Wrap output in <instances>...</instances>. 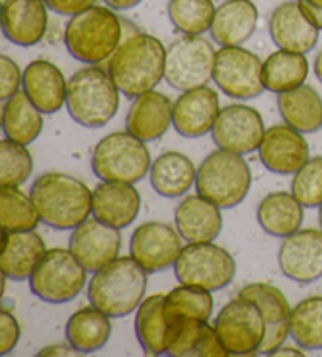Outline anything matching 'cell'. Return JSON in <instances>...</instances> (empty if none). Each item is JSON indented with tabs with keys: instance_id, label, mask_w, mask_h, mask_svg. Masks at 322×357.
<instances>
[{
	"instance_id": "cell-1",
	"label": "cell",
	"mask_w": 322,
	"mask_h": 357,
	"mask_svg": "<svg viewBox=\"0 0 322 357\" xmlns=\"http://www.w3.org/2000/svg\"><path fill=\"white\" fill-rule=\"evenodd\" d=\"M167 49L156 36L134 33L110 57L107 71L123 95L134 100L158 87L165 77Z\"/></svg>"
},
{
	"instance_id": "cell-2",
	"label": "cell",
	"mask_w": 322,
	"mask_h": 357,
	"mask_svg": "<svg viewBox=\"0 0 322 357\" xmlns=\"http://www.w3.org/2000/svg\"><path fill=\"white\" fill-rule=\"evenodd\" d=\"M41 222L51 229L74 230L93 214V192L76 176L60 172L40 175L30 188Z\"/></svg>"
},
{
	"instance_id": "cell-3",
	"label": "cell",
	"mask_w": 322,
	"mask_h": 357,
	"mask_svg": "<svg viewBox=\"0 0 322 357\" xmlns=\"http://www.w3.org/2000/svg\"><path fill=\"white\" fill-rule=\"evenodd\" d=\"M148 273L129 257H118L101 268L89 282L90 304L110 318H123L139 309L145 299Z\"/></svg>"
},
{
	"instance_id": "cell-4",
	"label": "cell",
	"mask_w": 322,
	"mask_h": 357,
	"mask_svg": "<svg viewBox=\"0 0 322 357\" xmlns=\"http://www.w3.org/2000/svg\"><path fill=\"white\" fill-rule=\"evenodd\" d=\"M63 40L72 59L86 65H101L110 60L123 43V22L107 5H93L71 16Z\"/></svg>"
},
{
	"instance_id": "cell-5",
	"label": "cell",
	"mask_w": 322,
	"mask_h": 357,
	"mask_svg": "<svg viewBox=\"0 0 322 357\" xmlns=\"http://www.w3.org/2000/svg\"><path fill=\"white\" fill-rule=\"evenodd\" d=\"M120 93L107 70L89 65L68 81L66 109L80 126L98 129L112 121L118 112Z\"/></svg>"
},
{
	"instance_id": "cell-6",
	"label": "cell",
	"mask_w": 322,
	"mask_h": 357,
	"mask_svg": "<svg viewBox=\"0 0 322 357\" xmlns=\"http://www.w3.org/2000/svg\"><path fill=\"white\" fill-rule=\"evenodd\" d=\"M252 183V170L244 156L219 149L197 169L195 189L219 208L231 209L245 200Z\"/></svg>"
},
{
	"instance_id": "cell-7",
	"label": "cell",
	"mask_w": 322,
	"mask_h": 357,
	"mask_svg": "<svg viewBox=\"0 0 322 357\" xmlns=\"http://www.w3.org/2000/svg\"><path fill=\"white\" fill-rule=\"evenodd\" d=\"M146 142L129 131L107 134L98 142L91 156V169L101 181L139 183L150 175L151 155Z\"/></svg>"
},
{
	"instance_id": "cell-8",
	"label": "cell",
	"mask_w": 322,
	"mask_h": 357,
	"mask_svg": "<svg viewBox=\"0 0 322 357\" xmlns=\"http://www.w3.org/2000/svg\"><path fill=\"white\" fill-rule=\"evenodd\" d=\"M86 274L82 263L68 249H49L41 258L29 285L36 298L47 304H66L76 299L86 285Z\"/></svg>"
},
{
	"instance_id": "cell-9",
	"label": "cell",
	"mask_w": 322,
	"mask_h": 357,
	"mask_svg": "<svg viewBox=\"0 0 322 357\" xmlns=\"http://www.w3.org/2000/svg\"><path fill=\"white\" fill-rule=\"evenodd\" d=\"M175 277L179 283L220 291L236 275V261L230 252L213 243H187L175 263Z\"/></svg>"
},
{
	"instance_id": "cell-10",
	"label": "cell",
	"mask_w": 322,
	"mask_h": 357,
	"mask_svg": "<svg viewBox=\"0 0 322 357\" xmlns=\"http://www.w3.org/2000/svg\"><path fill=\"white\" fill-rule=\"evenodd\" d=\"M215 54L213 43L201 35H184L167 47L164 79L178 91L208 85L213 79Z\"/></svg>"
},
{
	"instance_id": "cell-11",
	"label": "cell",
	"mask_w": 322,
	"mask_h": 357,
	"mask_svg": "<svg viewBox=\"0 0 322 357\" xmlns=\"http://www.w3.org/2000/svg\"><path fill=\"white\" fill-rule=\"evenodd\" d=\"M214 329L230 356H256L268 326L253 301L238 296L222 307Z\"/></svg>"
},
{
	"instance_id": "cell-12",
	"label": "cell",
	"mask_w": 322,
	"mask_h": 357,
	"mask_svg": "<svg viewBox=\"0 0 322 357\" xmlns=\"http://www.w3.org/2000/svg\"><path fill=\"white\" fill-rule=\"evenodd\" d=\"M213 81L231 100H253L266 90L263 61L243 46H224L215 54Z\"/></svg>"
},
{
	"instance_id": "cell-13",
	"label": "cell",
	"mask_w": 322,
	"mask_h": 357,
	"mask_svg": "<svg viewBox=\"0 0 322 357\" xmlns=\"http://www.w3.org/2000/svg\"><path fill=\"white\" fill-rule=\"evenodd\" d=\"M264 132L261 114L245 104H230L220 109L217 121L210 131L217 149L243 156L258 151Z\"/></svg>"
},
{
	"instance_id": "cell-14",
	"label": "cell",
	"mask_w": 322,
	"mask_h": 357,
	"mask_svg": "<svg viewBox=\"0 0 322 357\" xmlns=\"http://www.w3.org/2000/svg\"><path fill=\"white\" fill-rule=\"evenodd\" d=\"M129 250L148 274H156L175 266L183 250V236L169 224L145 222L134 230Z\"/></svg>"
},
{
	"instance_id": "cell-15",
	"label": "cell",
	"mask_w": 322,
	"mask_h": 357,
	"mask_svg": "<svg viewBox=\"0 0 322 357\" xmlns=\"http://www.w3.org/2000/svg\"><path fill=\"white\" fill-rule=\"evenodd\" d=\"M121 233L95 216L84 220L72 230L70 250L89 273H96L120 257Z\"/></svg>"
},
{
	"instance_id": "cell-16",
	"label": "cell",
	"mask_w": 322,
	"mask_h": 357,
	"mask_svg": "<svg viewBox=\"0 0 322 357\" xmlns=\"http://www.w3.org/2000/svg\"><path fill=\"white\" fill-rule=\"evenodd\" d=\"M278 266L288 279L313 283L322 277V229L297 230L278 250Z\"/></svg>"
},
{
	"instance_id": "cell-17",
	"label": "cell",
	"mask_w": 322,
	"mask_h": 357,
	"mask_svg": "<svg viewBox=\"0 0 322 357\" xmlns=\"http://www.w3.org/2000/svg\"><path fill=\"white\" fill-rule=\"evenodd\" d=\"M220 114L219 95L214 89L203 85L181 91L173 102V128L185 139H198L209 134Z\"/></svg>"
},
{
	"instance_id": "cell-18",
	"label": "cell",
	"mask_w": 322,
	"mask_h": 357,
	"mask_svg": "<svg viewBox=\"0 0 322 357\" xmlns=\"http://www.w3.org/2000/svg\"><path fill=\"white\" fill-rule=\"evenodd\" d=\"M258 155L272 174L294 175L309 159V146L300 131L289 125H275L266 129Z\"/></svg>"
},
{
	"instance_id": "cell-19",
	"label": "cell",
	"mask_w": 322,
	"mask_h": 357,
	"mask_svg": "<svg viewBox=\"0 0 322 357\" xmlns=\"http://www.w3.org/2000/svg\"><path fill=\"white\" fill-rule=\"evenodd\" d=\"M238 296L247 298L255 303L261 310L266 326L264 342L259 348V354L272 356L274 351L283 347L289 334L291 305L282 290L269 283H250L239 291Z\"/></svg>"
},
{
	"instance_id": "cell-20",
	"label": "cell",
	"mask_w": 322,
	"mask_h": 357,
	"mask_svg": "<svg viewBox=\"0 0 322 357\" xmlns=\"http://www.w3.org/2000/svg\"><path fill=\"white\" fill-rule=\"evenodd\" d=\"M319 32L303 15L299 0L283 2L270 15L269 33L278 49L308 54L318 45Z\"/></svg>"
},
{
	"instance_id": "cell-21",
	"label": "cell",
	"mask_w": 322,
	"mask_h": 357,
	"mask_svg": "<svg viewBox=\"0 0 322 357\" xmlns=\"http://www.w3.org/2000/svg\"><path fill=\"white\" fill-rule=\"evenodd\" d=\"M46 0H5L2 32L10 43L21 47L36 46L47 30Z\"/></svg>"
},
{
	"instance_id": "cell-22",
	"label": "cell",
	"mask_w": 322,
	"mask_h": 357,
	"mask_svg": "<svg viewBox=\"0 0 322 357\" xmlns=\"http://www.w3.org/2000/svg\"><path fill=\"white\" fill-rule=\"evenodd\" d=\"M141 199L132 183L101 181L93 190V216L123 230L139 218Z\"/></svg>"
},
{
	"instance_id": "cell-23",
	"label": "cell",
	"mask_w": 322,
	"mask_h": 357,
	"mask_svg": "<svg viewBox=\"0 0 322 357\" xmlns=\"http://www.w3.org/2000/svg\"><path fill=\"white\" fill-rule=\"evenodd\" d=\"M22 90L43 114L51 115L66 106L68 81L57 65L49 60H33L22 75Z\"/></svg>"
},
{
	"instance_id": "cell-24",
	"label": "cell",
	"mask_w": 322,
	"mask_h": 357,
	"mask_svg": "<svg viewBox=\"0 0 322 357\" xmlns=\"http://www.w3.org/2000/svg\"><path fill=\"white\" fill-rule=\"evenodd\" d=\"M165 356L170 357H227V348L214 326L200 319H183L169 324Z\"/></svg>"
},
{
	"instance_id": "cell-25",
	"label": "cell",
	"mask_w": 322,
	"mask_h": 357,
	"mask_svg": "<svg viewBox=\"0 0 322 357\" xmlns=\"http://www.w3.org/2000/svg\"><path fill=\"white\" fill-rule=\"evenodd\" d=\"M220 209L200 194L187 195L175 209L176 230L185 243H213L224 227Z\"/></svg>"
},
{
	"instance_id": "cell-26",
	"label": "cell",
	"mask_w": 322,
	"mask_h": 357,
	"mask_svg": "<svg viewBox=\"0 0 322 357\" xmlns=\"http://www.w3.org/2000/svg\"><path fill=\"white\" fill-rule=\"evenodd\" d=\"M173 125V102L170 98L151 90L134 98L126 115V131L144 142L162 137Z\"/></svg>"
},
{
	"instance_id": "cell-27",
	"label": "cell",
	"mask_w": 322,
	"mask_h": 357,
	"mask_svg": "<svg viewBox=\"0 0 322 357\" xmlns=\"http://www.w3.org/2000/svg\"><path fill=\"white\" fill-rule=\"evenodd\" d=\"M47 252L43 238L35 230L2 233L0 268L10 280H29Z\"/></svg>"
},
{
	"instance_id": "cell-28",
	"label": "cell",
	"mask_w": 322,
	"mask_h": 357,
	"mask_svg": "<svg viewBox=\"0 0 322 357\" xmlns=\"http://www.w3.org/2000/svg\"><path fill=\"white\" fill-rule=\"evenodd\" d=\"M258 8L252 0H225L215 10L210 36L220 47L243 46L258 26Z\"/></svg>"
},
{
	"instance_id": "cell-29",
	"label": "cell",
	"mask_w": 322,
	"mask_h": 357,
	"mask_svg": "<svg viewBox=\"0 0 322 357\" xmlns=\"http://www.w3.org/2000/svg\"><path fill=\"white\" fill-rule=\"evenodd\" d=\"M197 169L189 156L179 151H165L154 159L150 169L153 189L165 199H179L195 186Z\"/></svg>"
},
{
	"instance_id": "cell-30",
	"label": "cell",
	"mask_w": 322,
	"mask_h": 357,
	"mask_svg": "<svg viewBox=\"0 0 322 357\" xmlns=\"http://www.w3.org/2000/svg\"><path fill=\"white\" fill-rule=\"evenodd\" d=\"M66 342L80 354H91L102 349L112 335L110 317L95 305L82 307L70 317L65 328Z\"/></svg>"
},
{
	"instance_id": "cell-31",
	"label": "cell",
	"mask_w": 322,
	"mask_h": 357,
	"mask_svg": "<svg viewBox=\"0 0 322 357\" xmlns=\"http://www.w3.org/2000/svg\"><path fill=\"white\" fill-rule=\"evenodd\" d=\"M303 206L293 192H272L259 202L256 219L261 229L274 238H288L300 230Z\"/></svg>"
},
{
	"instance_id": "cell-32",
	"label": "cell",
	"mask_w": 322,
	"mask_h": 357,
	"mask_svg": "<svg viewBox=\"0 0 322 357\" xmlns=\"http://www.w3.org/2000/svg\"><path fill=\"white\" fill-rule=\"evenodd\" d=\"M277 106L286 125L302 134H309L322 128V98L309 85H300L280 93Z\"/></svg>"
},
{
	"instance_id": "cell-33",
	"label": "cell",
	"mask_w": 322,
	"mask_h": 357,
	"mask_svg": "<svg viewBox=\"0 0 322 357\" xmlns=\"http://www.w3.org/2000/svg\"><path fill=\"white\" fill-rule=\"evenodd\" d=\"M43 125V112L30 101L24 90L3 101L2 131L5 139L30 145L40 137Z\"/></svg>"
},
{
	"instance_id": "cell-34",
	"label": "cell",
	"mask_w": 322,
	"mask_h": 357,
	"mask_svg": "<svg viewBox=\"0 0 322 357\" xmlns=\"http://www.w3.org/2000/svg\"><path fill=\"white\" fill-rule=\"evenodd\" d=\"M164 294L145 298L135 310V335L148 356H162L169 340V323L164 313Z\"/></svg>"
},
{
	"instance_id": "cell-35",
	"label": "cell",
	"mask_w": 322,
	"mask_h": 357,
	"mask_svg": "<svg viewBox=\"0 0 322 357\" xmlns=\"http://www.w3.org/2000/svg\"><path fill=\"white\" fill-rule=\"evenodd\" d=\"M309 65L305 54L284 51L272 52L263 63L264 89L272 93H284L305 84Z\"/></svg>"
},
{
	"instance_id": "cell-36",
	"label": "cell",
	"mask_w": 322,
	"mask_h": 357,
	"mask_svg": "<svg viewBox=\"0 0 322 357\" xmlns=\"http://www.w3.org/2000/svg\"><path fill=\"white\" fill-rule=\"evenodd\" d=\"M214 312L213 291L203 290V288L184 285L165 294L164 313L167 323L183 321V319H200V321H209Z\"/></svg>"
},
{
	"instance_id": "cell-37",
	"label": "cell",
	"mask_w": 322,
	"mask_h": 357,
	"mask_svg": "<svg viewBox=\"0 0 322 357\" xmlns=\"http://www.w3.org/2000/svg\"><path fill=\"white\" fill-rule=\"evenodd\" d=\"M289 334L302 349H322V296H309L296 304L291 310Z\"/></svg>"
},
{
	"instance_id": "cell-38",
	"label": "cell",
	"mask_w": 322,
	"mask_h": 357,
	"mask_svg": "<svg viewBox=\"0 0 322 357\" xmlns=\"http://www.w3.org/2000/svg\"><path fill=\"white\" fill-rule=\"evenodd\" d=\"M41 222L32 197L20 186H3L0 194V224L5 231H30Z\"/></svg>"
},
{
	"instance_id": "cell-39",
	"label": "cell",
	"mask_w": 322,
	"mask_h": 357,
	"mask_svg": "<svg viewBox=\"0 0 322 357\" xmlns=\"http://www.w3.org/2000/svg\"><path fill=\"white\" fill-rule=\"evenodd\" d=\"M213 0H170L169 17L184 35H203L210 30L215 16Z\"/></svg>"
},
{
	"instance_id": "cell-40",
	"label": "cell",
	"mask_w": 322,
	"mask_h": 357,
	"mask_svg": "<svg viewBox=\"0 0 322 357\" xmlns=\"http://www.w3.org/2000/svg\"><path fill=\"white\" fill-rule=\"evenodd\" d=\"M33 172V159L27 145L17 144L10 139L0 142V184L3 186H21Z\"/></svg>"
},
{
	"instance_id": "cell-41",
	"label": "cell",
	"mask_w": 322,
	"mask_h": 357,
	"mask_svg": "<svg viewBox=\"0 0 322 357\" xmlns=\"http://www.w3.org/2000/svg\"><path fill=\"white\" fill-rule=\"evenodd\" d=\"M291 192L305 208L322 206V156L309 158L296 172Z\"/></svg>"
},
{
	"instance_id": "cell-42",
	"label": "cell",
	"mask_w": 322,
	"mask_h": 357,
	"mask_svg": "<svg viewBox=\"0 0 322 357\" xmlns=\"http://www.w3.org/2000/svg\"><path fill=\"white\" fill-rule=\"evenodd\" d=\"M21 68L13 59L7 55H0V100L7 101L16 95L22 85Z\"/></svg>"
},
{
	"instance_id": "cell-43",
	"label": "cell",
	"mask_w": 322,
	"mask_h": 357,
	"mask_svg": "<svg viewBox=\"0 0 322 357\" xmlns=\"http://www.w3.org/2000/svg\"><path fill=\"white\" fill-rule=\"evenodd\" d=\"M21 338V328L16 317L7 309L0 312V356H7L16 348Z\"/></svg>"
},
{
	"instance_id": "cell-44",
	"label": "cell",
	"mask_w": 322,
	"mask_h": 357,
	"mask_svg": "<svg viewBox=\"0 0 322 357\" xmlns=\"http://www.w3.org/2000/svg\"><path fill=\"white\" fill-rule=\"evenodd\" d=\"M98 0H46L47 7L60 16H76L96 5Z\"/></svg>"
},
{
	"instance_id": "cell-45",
	"label": "cell",
	"mask_w": 322,
	"mask_h": 357,
	"mask_svg": "<svg viewBox=\"0 0 322 357\" xmlns=\"http://www.w3.org/2000/svg\"><path fill=\"white\" fill-rule=\"evenodd\" d=\"M80 353L79 351H76L74 349L70 343H66V344H63V343H55V344H51V347H46V348H43L41 351H38V353H36V356H41V357H49V356H59V357H61V356H79Z\"/></svg>"
},
{
	"instance_id": "cell-46",
	"label": "cell",
	"mask_w": 322,
	"mask_h": 357,
	"mask_svg": "<svg viewBox=\"0 0 322 357\" xmlns=\"http://www.w3.org/2000/svg\"><path fill=\"white\" fill-rule=\"evenodd\" d=\"M299 5L303 11V15L307 16V20L312 22L316 29L322 30V10L314 8L312 5L302 2V0H299Z\"/></svg>"
},
{
	"instance_id": "cell-47",
	"label": "cell",
	"mask_w": 322,
	"mask_h": 357,
	"mask_svg": "<svg viewBox=\"0 0 322 357\" xmlns=\"http://www.w3.org/2000/svg\"><path fill=\"white\" fill-rule=\"evenodd\" d=\"M102 2L115 11H126L137 7L139 3H141V0H102Z\"/></svg>"
},
{
	"instance_id": "cell-48",
	"label": "cell",
	"mask_w": 322,
	"mask_h": 357,
	"mask_svg": "<svg viewBox=\"0 0 322 357\" xmlns=\"http://www.w3.org/2000/svg\"><path fill=\"white\" fill-rule=\"evenodd\" d=\"M272 356H278V357H289V356H296V357H300L303 356L302 353V348H294V347H280L277 351L272 353Z\"/></svg>"
},
{
	"instance_id": "cell-49",
	"label": "cell",
	"mask_w": 322,
	"mask_h": 357,
	"mask_svg": "<svg viewBox=\"0 0 322 357\" xmlns=\"http://www.w3.org/2000/svg\"><path fill=\"white\" fill-rule=\"evenodd\" d=\"M314 75L318 77V81L322 84V51L316 55L314 59Z\"/></svg>"
},
{
	"instance_id": "cell-50",
	"label": "cell",
	"mask_w": 322,
	"mask_h": 357,
	"mask_svg": "<svg viewBox=\"0 0 322 357\" xmlns=\"http://www.w3.org/2000/svg\"><path fill=\"white\" fill-rule=\"evenodd\" d=\"M302 2L312 5V7H314V8L322 10V0H302Z\"/></svg>"
},
{
	"instance_id": "cell-51",
	"label": "cell",
	"mask_w": 322,
	"mask_h": 357,
	"mask_svg": "<svg viewBox=\"0 0 322 357\" xmlns=\"http://www.w3.org/2000/svg\"><path fill=\"white\" fill-rule=\"evenodd\" d=\"M319 224H321V229H322V206H319Z\"/></svg>"
}]
</instances>
